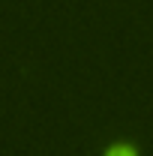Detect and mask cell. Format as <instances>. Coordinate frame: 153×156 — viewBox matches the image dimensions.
<instances>
[{"mask_svg": "<svg viewBox=\"0 0 153 156\" xmlns=\"http://www.w3.org/2000/svg\"><path fill=\"white\" fill-rule=\"evenodd\" d=\"M108 156H135V150H132V147H126V144H120V147H111Z\"/></svg>", "mask_w": 153, "mask_h": 156, "instance_id": "1", "label": "cell"}]
</instances>
